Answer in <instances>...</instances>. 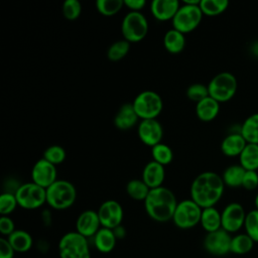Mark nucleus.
<instances>
[{
	"label": "nucleus",
	"instance_id": "4",
	"mask_svg": "<svg viewBox=\"0 0 258 258\" xmlns=\"http://www.w3.org/2000/svg\"><path fill=\"white\" fill-rule=\"evenodd\" d=\"M59 258H91L89 241L77 231L68 232L58 242Z\"/></svg>",
	"mask_w": 258,
	"mask_h": 258
},
{
	"label": "nucleus",
	"instance_id": "2",
	"mask_svg": "<svg viewBox=\"0 0 258 258\" xmlns=\"http://www.w3.org/2000/svg\"><path fill=\"white\" fill-rule=\"evenodd\" d=\"M177 201L174 194L165 186L151 188L144 201L146 214L155 222L165 223L172 220Z\"/></svg>",
	"mask_w": 258,
	"mask_h": 258
},
{
	"label": "nucleus",
	"instance_id": "6",
	"mask_svg": "<svg viewBox=\"0 0 258 258\" xmlns=\"http://www.w3.org/2000/svg\"><path fill=\"white\" fill-rule=\"evenodd\" d=\"M132 105L137 116L141 120L156 119L163 109L161 97L151 90L139 93L133 100Z\"/></svg>",
	"mask_w": 258,
	"mask_h": 258
},
{
	"label": "nucleus",
	"instance_id": "29",
	"mask_svg": "<svg viewBox=\"0 0 258 258\" xmlns=\"http://www.w3.org/2000/svg\"><path fill=\"white\" fill-rule=\"evenodd\" d=\"M254 244L255 242L246 233L237 234L232 236L231 253L236 255H245L253 249Z\"/></svg>",
	"mask_w": 258,
	"mask_h": 258
},
{
	"label": "nucleus",
	"instance_id": "11",
	"mask_svg": "<svg viewBox=\"0 0 258 258\" xmlns=\"http://www.w3.org/2000/svg\"><path fill=\"white\" fill-rule=\"evenodd\" d=\"M246 215L247 213L241 204L236 202L228 204L221 212L222 229L230 234L237 233L244 228Z\"/></svg>",
	"mask_w": 258,
	"mask_h": 258
},
{
	"label": "nucleus",
	"instance_id": "9",
	"mask_svg": "<svg viewBox=\"0 0 258 258\" xmlns=\"http://www.w3.org/2000/svg\"><path fill=\"white\" fill-rule=\"evenodd\" d=\"M121 32L130 43L141 41L148 32V21L141 12L129 11L122 20Z\"/></svg>",
	"mask_w": 258,
	"mask_h": 258
},
{
	"label": "nucleus",
	"instance_id": "32",
	"mask_svg": "<svg viewBox=\"0 0 258 258\" xmlns=\"http://www.w3.org/2000/svg\"><path fill=\"white\" fill-rule=\"evenodd\" d=\"M151 155L154 161L163 166L169 164L173 159V152L171 148L162 142L151 147Z\"/></svg>",
	"mask_w": 258,
	"mask_h": 258
},
{
	"label": "nucleus",
	"instance_id": "15",
	"mask_svg": "<svg viewBox=\"0 0 258 258\" xmlns=\"http://www.w3.org/2000/svg\"><path fill=\"white\" fill-rule=\"evenodd\" d=\"M137 134L143 144L153 147L161 142L163 137V128L161 123L156 119L141 120L138 123Z\"/></svg>",
	"mask_w": 258,
	"mask_h": 258
},
{
	"label": "nucleus",
	"instance_id": "45",
	"mask_svg": "<svg viewBox=\"0 0 258 258\" xmlns=\"http://www.w3.org/2000/svg\"><path fill=\"white\" fill-rule=\"evenodd\" d=\"M251 52H252L256 57H258V40L252 43V46H251Z\"/></svg>",
	"mask_w": 258,
	"mask_h": 258
},
{
	"label": "nucleus",
	"instance_id": "39",
	"mask_svg": "<svg viewBox=\"0 0 258 258\" xmlns=\"http://www.w3.org/2000/svg\"><path fill=\"white\" fill-rule=\"evenodd\" d=\"M186 97L196 103L201 102L202 100L209 97V90L208 86H205L203 84H192L186 89Z\"/></svg>",
	"mask_w": 258,
	"mask_h": 258
},
{
	"label": "nucleus",
	"instance_id": "43",
	"mask_svg": "<svg viewBox=\"0 0 258 258\" xmlns=\"http://www.w3.org/2000/svg\"><path fill=\"white\" fill-rule=\"evenodd\" d=\"M146 5L145 0H124V6L130 9V11L140 12Z\"/></svg>",
	"mask_w": 258,
	"mask_h": 258
},
{
	"label": "nucleus",
	"instance_id": "5",
	"mask_svg": "<svg viewBox=\"0 0 258 258\" xmlns=\"http://www.w3.org/2000/svg\"><path fill=\"white\" fill-rule=\"evenodd\" d=\"M238 81L230 72L217 74L208 84L209 95L219 103L230 101L236 94Z\"/></svg>",
	"mask_w": 258,
	"mask_h": 258
},
{
	"label": "nucleus",
	"instance_id": "20",
	"mask_svg": "<svg viewBox=\"0 0 258 258\" xmlns=\"http://www.w3.org/2000/svg\"><path fill=\"white\" fill-rule=\"evenodd\" d=\"M247 145L246 140L243 138L240 132H233L224 137L221 142V151L228 157L240 156L245 146Z\"/></svg>",
	"mask_w": 258,
	"mask_h": 258
},
{
	"label": "nucleus",
	"instance_id": "31",
	"mask_svg": "<svg viewBox=\"0 0 258 258\" xmlns=\"http://www.w3.org/2000/svg\"><path fill=\"white\" fill-rule=\"evenodd\" d=\"M228 6V0H201L200 2V8L207 16H217L223 13Z\"/></svg>",
	"mask_w": 258,
	"mask_h": 258
},
{
	"label": "nucleus",
	"instance_id": "38",
	"mask_svg": "<svg viewBox=\"0 0 258 258\" xmlns=\"http://www.w3.org/2000/svg\"><path fill=\"white\" fill-rule=\"evenodd\" d=\"M61 11L68 20H76L82 13V4L79 0H66L62 3Z\"/></svg>",
	"mask_w": 258,
	"mask_h": 258
},
{
	"label": "nucleus",
	"instance_id": "12",
	"mask_svg": "<svg viewBox=\"0 0 258 258\" xmlns=\"http://www.w3.org/2000/svg\"><path fill=\"white\" fill-rule=\"evenodd\" d=\"M101 226L108 229H115L122 225L124 212L121 204L115 200H108L101 204L97 210Z\"/></svg>",
	"mask_w": 258,
	"mask_h": 258
},
{
	"label": "nucleus",
	"instance_id": "41",
	"mask_svg": "<svg viewBox=\"0 0 258 258\" xmlns=\"http://www.w3.org/2000/svg\"><path fill=\"white\" fill-rule=\"evenodd\" d=\"M13 220L9 216H1L0 218V233L2 236L9 237L15 231Z\"/></svg>",
	"mask_w": 258,
	"mask_h": 258
},
{
	"label": "nucleus",
	"instance_id": "42",
	"mask_svg": "<svg viewBox=\"0 0 258 258\" xmlns=\"http://www.w3.org/2000/svg\"><path fill=\"white\" fill-rule=\"evenodd\" d=\"M14 249L7 238H0V258H14Z\"/></svg>",
	"mask_w": 258,
	"mask_h": 258
},
{
	"label": "nucleus",
	"instance_id": "37",
	"mask_svg": "<svg viewBox=\"0 0 258 258\" xmlns=\"http://www.w3.org/2000/svg\"><path fill=\"white\" fill-rule=\"evenodd\" d=\"M18 206L15 194L3 192L0 196V214L1 216H9Z\"/></svg>",
	"mask_w": 258,
	"mask_h": 258
},
{
	"label": "nucleus",
	"instance_id": "7",
	"mask_svg": "<svg viewBox=\"0 0 258 258\" xmlns=\"http://www.w3.org/2000/svg\"><path fill=\"white\" fill-rule=\"evenodd\" d=\"M14 194L18 206L24 210H36L46 203V189L32 181L18 185Z\"/></svg>",
	"mask_w": 258,
	"mask_h": 258
},
{
	"label": "nucleus",
	"instance_id": "10",
	"mask_svg": "<svg viewBox=\"0 0 258 258\" xmlns=\"http://www.w3.org/2000/svg\"><path fill=\"white\" fill-rule=\"evenodd\" d=\"M203 12L200 4L183 3L171 20L172 28L185 34L195 30L203 19Z\"/></svg>",
	"mask_w": 258,
	"mask_h": 258
},
{
	"label": "nucleus",
	"instance_id": "24",
	"mask_svg": "<svg viewBox=\"0 0 258 258\" xmlns=\"http://www.w3.org/2000/svg\"><path fill=\"white\" fill-rule=\"evenodd\" d=\"M12 248L17 253H25L29 251L33 245L31 235L24 230H15L9 237H7Z\"/></svg>",
	"mask_w": 258,
	"mask_h": 258
},
{
	"label": "nucleus",
	"instance_id": "8",
	"mask_svg": "<svg viewBox=\"0 0 258 258\" xmlns=\"http://www.w3.org/2000/svg\"><path fill=\"white\" fill-rule=\"evenodd\" d=\"M202 211L203 209L191 199L182 200L177 203L171 221L179 229H191L200 224Z\"/></svg>",
	"mask_w": 258,
	"mask_h": 258
},
{
	"label": "nucleus",
	"instance_id": "14",
	"mask_svg": "<svg viewBox=\"0 0 258 258\" xmlns=\"http://www.w3.org/2000/svg\"><path fill=\"white\" fill-rule=\"evenodd\" d=\"M57 180V171L55 165L44 158L38 159L31 169V181L37 185L47 188Z\"/></svg>",
	"mask_w": 258,
	"mask_h": 258
},
{
	"label": "nucleus",
	"instance_id": "18",
	"mask_svg": "<svg viewBox=\"0 0 258 258\" xmlns=\"http://www.w3.org/2000/svg\"><path fill=\"white\" fill-rule=\"evenodd\" d=\"M164 177H165L164 166L154 160L147 162L143 167L141 179L149 186L150 189L162 186Z\"/></svg>",
	"mask_w": 258,
	"mask_h": 258
},
{
	"label": "nucleus",
	"instance_id": "35",
	"mask_svg": "<svg viewBox=\"0 0 258 258\" xmlns=\"http://www.w3.org/2000/svg\"><path fill=\"white\" fill-rule=\"evenodd\" d=\"M245 233L255 242L258 243V210L254 209L247 213L244 223Z\"/></svg>",
	"mask_w": 258,
	"mask_h": 258
},
{
	"label": "nucleus",
	"instance_id": "26",
	"mask_svg": "<svg viewBox=\"0 0 258 258\" xmlns=\"http://www.w3.org/2000/svg\"><path fill=\"white\" fill-rule=\"evenodd\" d=\"M240 133L247 143L258 144V113L248 116L240 126Z\"/></svg>",
	"mask_w": 258,
	"mask_h": 258
},
{
	"label": "nucleus",
	"instance_id": "16",
	"mask_svg": "<svg viewBox=\"0 0 258 258\" xmlns=\"http://www.w3.org/2000/svg\"><path fill=\"white\" fill-rule=\"evenodd\" d=\"M102 228L97 211L86 210L82 212L76 221V231L86 237L93 238Z\"/></svg>",
	"mask_w": 258,
	"mask_h": 258
},
{
	"label": "nucleus",
	"instance_id": "21",
	"mask_svg": "<svg viewBox=\"0 0 258 258\" xmlns=\"http://www.w3.org/2000/svg\"><path fill=\"white\" fill-rule=\"evenodd\" d=\"M220 112V103L212 97H207L196 105V114L203 122L213 121Z\"/></svg>",
	"mask_w": 258,
	"mask_h": 258
},
{
	"label": "nucleus",
	"instance_id": "1",
	"mask_svg": "<svg viewBox=\"0 0 258 258\" xmlns=\"http://www.w3.org/2000/svg\"><path fill=\"white\" fill-rule=\"evenodd\" d=\"M225 186L222 175L214 171H204L190 184V199L202 209L215 207L223 197Z\"/></svg>",
	"mask_w": 258,
	"mask_h": 258
},
{
	"label": "nucleus",
	"instance_id": "17",
	"mask_svg": "<svg viewBox=\"0 0 258 258\" xmlns=\"http://www.w3.org/2000/svg\"><path fill=\"white\" fill-rule=\"evenodd\" d=\"M180 4L177 0H153L150 3V12L159 21L172 20Z\"/></svg>",
	"mask_w": 258,
	"mask_h": 258
},
{
	"label": "nucleus",
	"instance_id": "36",
	"mask_svg": "<svg viewBox=\"0 0 258 258\" xmlns=\"http://www.w3.org/2000/svg\"><path fill=\"white\" fill-rule=\"evenodd\" d=\"M66 156H67V153L62 146L51 145L44 150L42 158H44L45 160H47L48 162H50L56 166L64 161Z\"/></svg>",
	"mask_w": 258,
	"mask_h": 258
},
{
	"label": "nucleus",
	"instance_id": "13",
	"mask_svg": "<svg viewBox=\"0 0 258 258\" xmlns=\"http://www.w3.org/2000/svg\"><path fill=\"white\" fill-rule=\"evenodd\" d=\"M232 236L224 229L207 233L204 239V248L214 256H225L231 252Z\"/></svg>",
	"mask_w": 258,
	"mask_h": 258
},
{
	"label": "nucleus",
	"instance_id": "40",
	"mask_svg": "<svg viewBox=\"0 0 258 258\" xmlns=\"http://www.w3.org/2000/svg\"><path fill=\"white\" fill-rule=\"evenodd\" d=\"M242 187L247 190H253L258 187V172L256 170H246Z\"/></svg>",
	"mask_w": 258,
	"mask_h": 258
},
{
	"label": "nucleus",
	"instance_id": "33",
	"mask_svg": "<svg viewBox=\"0 0 258 258\" xmlns=\"http://www.w3.org/2000/svg\"><path fill=\"white\" fill-rule=\"evenodd\" d=\"M129 50H130V42H128L125 39L117 40L109 46L107 50V56L111 61H118L124 58L129 52Z\"/></svg>",
	"mask_w": 258,
	"mask_h": 258
},
{
	"label": "nucleus",
	"instance_id": "46",
	"mask_svg": "<svg viewBox=\"0 0 258 258\" xmlns=\"http://www.w3.org/2000/svg\"><path fill=\"white\" fill-rule=\"evenodd\" d=\"M254 204H255V209H257V210H258V192H257V194H256V196H255Z\"/></svg>",
	"mask_w": 258,
	"mask_h": 258
},
{
	"label": "nucleus",
	"instance_id": "27",
	"mask_svg": "<svg viewBox=\"0 0 258 258\" xmlns=\"http://www.w3.org/2000/svg\"><path fill=\"white\" fill-rule=\"evenodd\" d=\"M245 172L246 169L242 167L240 164H233L228 166L222 174V178L225 185L229 187L242 186Z\"/></svg>",
	"mask_w": 258,
	"mask_h": 258
},
{
	"label": "nucleus",
	"instance_id": "28",
	"mask_svg": "<svg viewBox=\"0 0 258 258\" xmlns=\"http://www.w3.org/2000/svg\"><path fill=\"white\" fill-rule=\"evenodd\" d=\"M240 165L246 170L258 169V144L247 143L239 156Z\"/></svg>",
	"mask_w": 258,
	"mask_h": 258
},
{
	"label": "nucleus",
	"instance_id": "30",
	"mask_svg": "<svg viewBox=\"0 0 258 258\" xmlns=\"http://www.w3.org/2000/svg\"><path fill=\"white\" fill-rule=\"evenodd\" d=\"M150 191L149 186L142 179H131L126 184L127 195L135 201H145Z\"/></svg>",
	"mask_w": 258,
	"mask_h": 258
},
{
	"label": "nucleus",
	"instance_id": "23",
	"mask_svg": "<svg viewBox=\"0 0 258 258\" xmlns=\"http://www.w3.org/2000/svg\"><path fill=\"white\" fill-rule=\"evenodd\" d=\"M200 224L207 233H212L222 229L221 212H219L215 207L203 209Z\"/></svg>",
	"mask_w": 258,
	"mask_h": 258
},
{
	"label": "nucleus",
	"instance_id": "22",
	"mask_svg": "<svg viewBox=\"0 0 258 258\" xmlns=\"http://www.w3.org/2000/svg\"><path fill=\"white\" fill-rule=\"evenodd\" d=\"M94 246L101 253H110L116 246L117 238L113 230L102 227L93 237Z\"/></svg>",
	"mask_w": 258,
	"mask_h": 258
},
{
	"label": "nucleus",
	"instance_id": "44",
	"mask_svg": "<svg viewBox=\"0 0 258 258\" xmlns=\"http://www.w3.org/2000/svg\"><path fill=\"white\" fill-rule=\"evenodd\" d=\"M113 232H114L117 240L118 239H124L125 236H126V230H125V228L122 225H120V226L116 227L115 229H113Z\"/></svg>",
	"mask_w": 258,
	"mask_h": 258
},
{
	"label": "nucleus",
	"instance_id": "34",
	"mask_svg": "<svg viewBox=\"0 0 258 258\" xmlns=\"http://www.w3.org/2000/svg\"><path fill=\"white\" fill-rule=\"evenodd\" d=\"M124 6V0H98L96 8L104 16H113L117 14Z\"/></svg>",
	"mask_w": 258,
	"mask_h": 258
},
{
	"label": "nucleus",
	"instance_id": "25",
	"mask_svg": "<svg viewBox=\"0 0 258 258\" xmlns=\"http://www.w3.org/2000/svg\"><path fill=\"white\" fill-rule=\"evenodd\" d=\"M163 45L170 53L181 52L185 46L184 34L174 28L167 30L163 36Z\"/></svg>",
	"mask_w": 258,
	"mask_h": 258
},
{
	"label": "nucleus",
	"instance_id": "19",
	"mask_svg": "<svg viewBox=\"0 0 258 258\" xmlns=\"http://www.w3.org/2000/svg\"><path fill=\"white\" fill-rule=\"evenodd\" d=\"M138 120L139 117L137 116L132 103H126L123 104L116 113L114 118V124L119 130L126 131L134 127L137 124Z\"/></svg>",
	"mask_w": 258,
	"mask_h": 258
},
{
	"label": "nucleus",
	"instance_id": "3",
	"mask_svg": "<svg viewBox=\"0 0 258 258\" xmlns=\"http://www.w3.org/2000/svg\"><path fill=\"white\" fill-rule=\"evenodd\" d=\"M77 199L75 185L64 179H57L46 188V204L54 210H67Z\"/></svg>",
	"mask_w": 258,
	"mask_h": 258
}]
</instances>
